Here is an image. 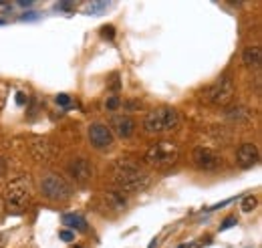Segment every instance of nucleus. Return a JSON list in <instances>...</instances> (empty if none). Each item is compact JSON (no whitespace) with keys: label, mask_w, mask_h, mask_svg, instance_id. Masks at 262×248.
<instances>
[{"label":"nucleus","mask_w":262,"mask_h":248,"mask_svg":"<svg viewBox=\"0 0 262 248\" xmlns=\"http://www.w3.org/2000/svg\"><path fill=\"white\" fill-rule=\"evenodd\" d=\"M180 127V113L173 107H156L143 117L145 133H169Z\"/></svg>","instance_id":"2"},{"label":"nucleus","mask_w":262,"mask_h":248,"mask_svg":"<svg viewBox=\"0 0 262 248\" xmlns=\"http://www.w3.org/2000/svg\"><path fill=\"white\" fill-rule=\"evenodd\" d=\"M234 99V83L230 77H220L216 83H212L206 89V101L216 105V107H226L230 105V101Z\"/></svg>","instance_id":"6"},{"label":"nucleus","mask_w":262,"mask_h":248,"mask_svg":"<svg viewBox=\"0 0 262 248\" xmlns=\"http://www.w3.org/2000/svg\"><path fill=\"white\" fill-rule=\"evenodd\" d=\"M2 174H6V161L0 157V176H2Z\"/></svg>","instance_id":"22"},{"label":"nucleus","mask_w":262,"mask_h":248,"mask_svg":"<svg viewBox=\"0 0 262 248\" xmlns=\"http://www.w3.org/2000/svg\"><path fill=\"white\" fill-rule=\"evenodd\" d=\"M111 125H113L115 133L119 137H129L131 133H133V129H135V121L131 119L129 115H115L111 119Z\"/></svg>","instance_id":"12"},{"label":"nucleus","mask_w":262,"mask_h":248,"mask_svg":"<svg viewBox=\"0 0 262 248\" xmlns=\"http://www.w3.org/2000/svg\"><path fill=\"white\" fill-rule=\"evenodd\" d=\"M105 8V2H99V4H89V10H103Z\"/></svg>","instance_id":"21"},{"label":"nucleus","mask_w":262,"mask_h":248,"mask_svg":"<svg viewBox=\"0 0 262 248\" xmlns=\"http://www.w3.org/2000/svg\"><path fill=\"white\" fill-rule=\"evenodd\" d=\"M258 159H260V152H258V148L254 143H242L238 148V152H236V163L242 170L254 168L258 163Z\"/></svg>","instance_id":"10"},{"label":"nucleus","mask_w":262,"mask_h":248,"mask_svg":"<svg viewBox=\"0 0 262 248\" xmlns=\"http://www.w3.org/2000/svg\"><path fill=\"white\" fill-rule=\"evenodd\" d=\"M40 194L53 202H65L67 198H71L73 190L69 186V182L59 174H47L40 180Z\"/></svg>","instance_id":"5"},{"label":"nucleus","mask_w":262,"mask_h":248,"mask_svg":"<svg viewBox=\"0 0 262 248\" xmlns=\"http://www.w3.org/2000/svg\"><path fill=\"white\" fill-rule=\"evenodd\" d=\"M67 172L71 174V178H73L77 184L85 186V184H89L91 178H93V163H91L89 159H85V157H77V159L69 161Z\"/></svg>","instance_id":"8"},{"label":"nucleus","mask_w":262,"mask_h":248,"mask_svg":"<svg viewBox=\"0 0 262 248\" xmlns=\"http://www.w3.org/2000/svg\"><path fill=\"white\" fill-rule=\"evenodd\" d=\"M31 194H33V182L29 176H20L16 180H12L6 190H4V204L12 214H18L27 208V204L31 202Z\"/></svg>","instance_id":"3"},{"label":"nucleus","mask_w":262,"mask_h":248,"mask_svg":"<svg viewBox=\"0 0 262 248\" xmlns=\"http://www.w3.org/2000/svg\"><path fill=\"white\" fill-rule=\"evenodd\" d=\"M61 238H63L65 242H71V240H73V232H69V230H63V232H61Z\"/></svg>","instance_id":"19"},{"label":"nucleus","mask_w":262,"mask_h":248,"mask_svg":"<svg viewBox=\"0 0 262 248\" xmlns=\"http://www.w3.org/2000/svg\"><path fill=\"white\" fill-rule=\"evenodd\" d=\"M6 236H8L6 232H0V248L6 246V242H8V238H6Z\"/></svg>","instance_id":"20"},{"label":"nucleus","mask_w":262,"mask_h":248,"mask_svg":"<svg viewBox=\"0 0 262 248\" xmlns=\"http://www.w3.org/2000/svg\"><path fill=\"white\" fill-rule=\"evenodd\" d=\"M119 107V99L117 97H109L107 101H105V109H109V111H115Z\"/></svg>","instance_id":"16"},{"label":"nucleus","mask_w":262,"mask_h":248,"mask_svg":"<svg viewBox=\"0 0 262 248\" xmlns=\"http://www.w3.org/2000/svg\"><path fill=\"white\" fill-rule=\"evenodd\" d=\"M57 103L63 105V107H69V105H71V99H69L67 95H59V97H57Z\"/></svg>","instance_id":"17"},{"label":"nucleus","mask_w":262,"mask_h":248,"mask_svg":"<svg viewBox=\"0 0 262 248\" xmlns=\"http://www.w3.org/2000/svg\"><path fill=\"white\" fill-rule=\"evenodd\" d=\"M256 202H258V200H256L254 196H248V198L242 202V210H244V212H250V210H254V208H256Z\"/></svg>","instance_id":"15"},{"label":"nucleus","mask_w":262,"mask_h":248,"mask_svg":"<svg viewBox=\"0 0 262 248\" xmlns=\"http://www.w3.org/2000/svg\"><path fill=\"white\" fill-rule=\"evenodd\" d=\"M63 224L73 228V230H87V222L85 218L79 216V214H65L63 216Z\"/></svg>","instance_id":"14"},{"label":"nucleus","mask_w":262,"mask_h":248,"mask_svg":"<svg viewBox=\"0 0 262 248\" xmlns=\"http://www.w3.org/2000/svg\"><path fill=\"white\" fill-rule=\"evenodd\" d=\"M113 184L119 190L139 192L149 186V176L133 161H117L113 166Z\"/></svg>","instance_id":"1"},{"label":"nucleus","mask_w":262,"mask_h":248,"mask_svg":"<svg viewBox=\"0 0 262 248\" xmlns=\"http://www.w3.org/2000/svg\"><path fill=\"white\" fill-rule=\"evenodd\" d=\"M192 161L198 170H204V172H214L222 166V157L210 148H196L192 152Z\"/></svg>","instance_id":"7"},{"label":"nucleus","mask_w":262,"mask_h":248,"mask_svg":"<svg viewBox=\"0 0 262 248\" xmlns=\"http://www.w3.org/2000/svg\"><path fill=\"white\" fill-rule=\"evenodd\" d=\"M226 115H228L230 121H236V123H246V121L250 119V113H248V109H246V107H242V105L230 107L228 111H226Z\"/></svg>","instance_id":"13"},{"label":"nucleus","mask_w":262,"mask_h":248,"mask_svg":"<svg viewBox=\"0 0 262 248\" xmlns=\"http://www.w3.org/2000/svg\"><path fill=\"white\" fill-rule=\"evenodd\" d=\"M89 141L93 148L97 150H105V148H111L113 143V131L103 123H93L89 127Z\"/></svg>","instance_id":"9"},{"label":"nucleus","mask_w":262,"mask_h":248,"mask_svg":"<svg viewBox=\"0 0 262 248\" xmlns=\"http://www.w3.org/2000/svg\"><path fill=\"white\" fill-rule=\"evenodd\" d=\"M234 224H236V218H232V216L226 218V222L220 226V230H224V228H230V226H234Z\"/></svg>","instance_id":"18"},{"label":"nucleus","mask_w":262,"mask_h":248,"mask_svg":"<svg viewBox=\"0 0 262 248\" xmlns=\"http://www.w3.org/2000/svg\"><path fill=\"white\" fill-rule=\"evenodd\" d=\"M145 163L156 168V170H167L171 168L178 157H180V148L173 141H158L145 152Z\"/></svg>","instance_id":"4"},{"label":"nucleus","mask_w":262,"mask_h":248,"mask_svg":"<svg viewBox=\"0 0 262 248\" xmlns=\"http://www.w3.org/2000/svg\"><path fill=\"white\" fill-rule=\"evenodd\" d=\"M242 63L250 71H258L262 63V49L260 47H246L242 53Z\"/></svg>","instance_id":"11"}]
</instances>
